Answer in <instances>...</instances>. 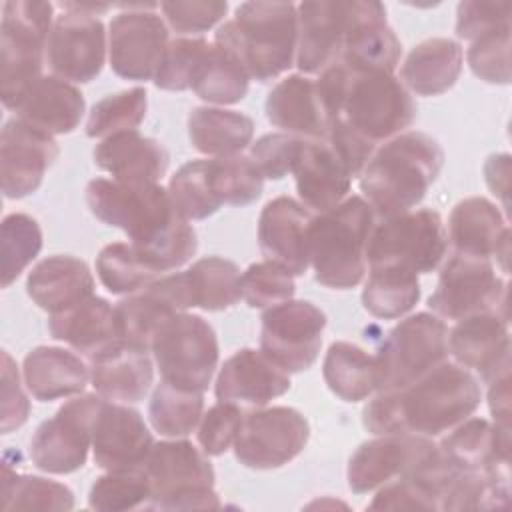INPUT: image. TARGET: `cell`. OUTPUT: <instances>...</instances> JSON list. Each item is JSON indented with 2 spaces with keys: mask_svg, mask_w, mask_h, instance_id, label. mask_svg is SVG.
Returning <instances> with one entry per match:
<instances>
[{
  "mask_svg": "<svg viewBox=\"0 0 512 512\" xmlns=\"http://www.w3.org/2000/svg\"><path fill=\"white\" fill-rule=\"evenodd\" d=\"M168 194L182 218L204 220L224 204L214 188L210 160H192L182 164L168 182Z\"/></svg>",
  "mask_w": 512,
  "mask_h": 512,
  "instance_id": "obj_46",
  "label": "cell"
},
{
  "mask_svg": "<svg viewBox=\"0 0 512 512\" xmlns=\"http://www.w3.org/2000/svg\"><path fill=\"white\" fill-rule=\"evenodd\" d=\"M54 18L50 2H4L0 24V98L8 110H14L28 88L42 76Z\"/></svg>",
  "mask_w": 512,
  "mask_h": 512,
  "instance_id": "obj_6",
  "label": "cell"
},
{
  "mask_svg": "<svg viewBox=\"0 0 512 512\" xmlns=\"http://www.w3.org/2000/svg\"><path fill=\"white\" fill-rule=\"evenodd\" d=\"M448 248L442 216L432 208L408 210L374 224L368 240V266H402L416 274L438 268Z\"/></svg>",
  "mask_w": 512,
  "mask_h": 512,
  "instance_id": "obj_11",
  "label": "cell"
},
{
  "mask_svg": "<svg viewBox=\"0 0 512 512\" xmlns=\"http://www.w3.org/2000/svg\"><path fill=\"white\" fill-rule=\"evenodd\" d=\"M188 308L192 306L184 274L162 276L148 288L128 294L114 306L120 342L150 352L158 328L174 314L186 312Z\"/></svg>",
  "mask_w": 512,
  "mask_h": 512,
  "instance_id": "obj_19",
  "label": "cell"
},
{
  "mask_svg": "<svg viewBox=\"0 0 512 512\" xmlns=\"http://www.w3.org/2000/svg\"><path fill=\"white\" fill-rule=\"evenodd\" d=\"M84 196L90 212L120 228L160 274L184 266L198 250L194 226L178 214L168 188L158 182L94 178Z\"/></svg>",
  "mask_w": 512,
  "mask_h": 512,
  "instance_id": "obj_1",
  "label": "cell"
},
{
  "mask_svg": "<svg viewBox=\"0 0 512 512\" xmlns=\"http://www.w3.org/2000/svg\"><path fill=\"white\" fill-rule=\"evenodd\" d=\"M290 390V376L274 364L262 350L242 348L234 352L220 368L214 394L218 402H230L240 408H264L274 398Z\"/></svg>",
  "mask_w": 512,
  "mask_h": 512,
  "instance_id": "obj_24",
  "label": "cell"
},
{
  "mask_svg": "<svg viewBox=\"0 0 512 512\" xmlns=\"http://www.w3.org/2000/svg\"><path fill=\"white\" fill-rule=\"evenodd\" d=\"M48 330L52 338L66 342L88 360L120 344L114 306L94 294L62 312L50 314Z\"/></svg>",
  "mask_w": 512,
  "mask_h": 512,
  "instance_id": "obj_30",
  "label": "cell"
},
{
  "mask_svg": "<svg viewBox=\"0 0 512 512\" xmlns=\"http://www.w3.org/2000/svg\"><path fill=\"white\" fill-rule=\"evenodd\" d=\"M204 414L202 392L172 386L164 380L154 388L148 418L152 428L166 438H184L200 422Z\"/></svg>",
  "mask_w": 512,
  "mask_h": 512,
  "instance_id": "obj_44",
  "label": "cell"
},
{
  "mask_svg": "<svg viewBox=\"0 0 512 512\" xmlns=\"http://www.w3.org/2000/svg\"><path fill=\"white\" fill-rule=\"evenodd\" d=\"M102 400L98 392L76 396L44 420L30 440L32 464L48 474L80 470L92 448V424Z\"/></svg>",
  "mask_w": 512,
  "mask_h": 512,
  "instance_id": "obj_13",
  "label": "cell"
},
{
  "mask_svg": "<svg viewBox=\"0 0 512 512\" xmlns=\"http://www.w3.org/2000/svg\"><path fill=\"white\" fill-rule=\"evenodd\" d=\"M160 10L172 30L178 34H202L216 26L228 12L222 0H174L162 2Z\"/></svg>",
  "mask_w": 512,
  "mask_h": 512,
  "instance_id": "obj_57",
  "label": "cell"
},
{
  "mask_svg": "<svg viewBox=\"0 0 512 512\" xmlns=\"http://www.w3.org/2000/svg\"><path fill=\"white\" fill-rule=\"evenodd\" d=\"M506 294L508 284L490 258L456 252L444 264L428 308L438 318L456 322L482 312L508 314Z\"/></svg>",
  "mask_w": 512,
  "mask_h": 512,
  "instance_id": "obj_12",
  "label": "cell"
},
{
  "mask_svg": "<svg viewBox=\"0 0 512 512\" xmlns=\"http://www.w3.org/2000/svg\"><path fill=\"white\" fill-rule=\"evenodd\" d=\"M476 376L460 364L442 362L406 388L378 392L364 410L362 424L372 434H446L480 406Z\"/></svg>",
  "mask_w": 512,
  "mask_h": 512,
  "instance_id": "obj_2",
  "label": "cell"
},
{
  "mask_svg": "<svg viewBox=\"0 0 512 512\" xmlns=\"http://www.w3.org/2000/svg\"><path fill=\"white\" fill-rule=\"evenodd\" d=\"M508 0H466L456 10V36L462 40H476L492 30L510 26Z\"/></svg>",
  "mask_w": 512,
  "mask_h": 512,
  "instance_id": "obj_58",
  "label": "cell"
},
{
  "mask_svg": "<svg viewBox=\"0 0 512 512\" xmlns=\"http://www.w3.org/2000/svg\"><path fill=\"white\" fill-rule=\"evenodd\" d=\"M464 62L462 46L452 38H428L406 56L400 78L418 96H438L460 78Z\"/></svg>",
  "mask_w": 512,
  "mask_h": 512,
  "instance_id": "obj_36",
  "label": "cell"
},
{
  "mask_svg": "<svg viewBox=\"0 0 512 512\" xmlns=\"http://www.w3.org/2000/svg\"><path fill=\"white\" fill-rule=\"evenodd\" d=\"M22 378L36 400L52 402L82 394L90 378V366L66 348L36 346L24 356Z\"/></svg>",
  "mask_w": 512,
  "mask_h": 512,
  "instance_id": "obj_34",
  "label": "cell"
},
{
  "mask_svg": "<svg viewBox=\"0 0 512 512\" xmlns=\"http://www.w3.org/2000/svg\"><path fill=\"white\" fill-rule=\"evenodd\" d=\"M326 314L308 300H286L262 314L260 350L284 372L308 370L322 346Z\"/></svg>",
  "mask_w": 512,
  "mask_h": 512,
  "instance_id": "obj_16",
  "label": "cell"
},
{
  "mask_svg": "<svg viewBox=\"0 0 512 512\" xmlns=\"http://www.w3.org/2000/svg\"><path fill=\"white\" fill-rule=\"evenodd\" d=\"M448 358V326L430 312L400 320L374 354L376 392L406 388Z\"/></svg>",
  "mask_w": 512,
  "mask_h": 512,
  "instance_id": "obj_9",
  "label": "cell"
},
{
  "mask_svg": "<svg viewBox=\"0 0 512 512\" xmlns=\"http://www.w3.org/2000/svg\"><path fill=\"white\" fill-rule=\"evenodd\" d=\"M438 448L456 470L508 466V460L494 452V426L486 418H466L446 432Z\"/></svg>",
  "mask_w": 512,
  "mask_h": 512,
  "instance_id": "obj_45",
  "label": "cell"
},
{
  "mask_svg": "<svg viewBox=\"0 0 512 512\" xmlns=\"http://www.w3.org/2000/svg\"><path fill=\"white\" fill-rule=\"evenodd\" d=\"M142 470L150 486L152 510H216L220 498L214 490V468L208 454L188 440L156 442Z\"/></svg>",
  "mask_w": 512,
  "mask_h": 512,
  "instance_id": "obj_7",
  "label": "cell"
},
{
  "mask_svg": "<svg viewBox=\"0 0 512 512\" xmlns=\"http://www.w3.org/2000/svg\"><path fill=\"white\" fill-rule=\"evenodd\" d=\"M208 48L210 44L202 36H180L170 40L154 76L156 88L170 92L192 88Z\"/></svg>",
  "mask_w": 512,
  "mask_h": 512,
  "instance_id": "obj_52",
  "label": "cell"
},
{
  "mask_svg": "<svg viewBox=\"0 0 512 512\" xmlns=\"http://www.w3.org/2000/svg\"><path fill=\"white\" fill-rule=\"evenodd\" d=\"M442 166V146L426 132L406 130L374 150L358 176L360 192L376 216H396L424 200Z\"/></svg>",
  "mask_w": 512,
  "mask_h": 512,
  "instance_id": "obj_3",
  "label": "cell"
},
{
  "mask_svg": "<svg viewBox=\"0 0 512 512\" xmlns=\"http://www.w3.org/2000/svg\"><path fill=\"white\" fill-rule=\"evenodd\" d=\"M510 498L508 468L460 470L446 488L440 510L504 508Z\"/></svg>",
  "mask_w": 512,
  "mask_h": 512,
  "instance_id": "obj_42",
  "label": "cell"
},
{
  "mask_svg": "<svg viewBox=\"0 0 512 512\" xmlns=\"http://www.w3.org/2000/svg\"><path fill=\"white\" fill-rule=\"evenodd\" d=\"M308 438L310 424L302 412L290 406H270L244 414L232 448L242 466L274 470L292 462Z\"/></svg>",
  "mask_w": 512,
  "mask_h": 512,
  "instance_id": "obj_14",
  "label": "cell"
},
{
  "mask_svg": "<svg viewBox=\"0 0 512 512\" xmlns=\"http://www.w3.org/2000/svg\"><path fill=\"white\" fill-rule=\"evenodd\" d=\"M90 380L102 398L134 404L148 394L154 380V366L146 350L120 342L90 360Z\"/></svg>",
  "mask_w": 512,
  "mask_h": 512,
  "instance_id": "obj_35",
  "label": "cell"
},
{
  "mask_svg": "<svg viewBox=\"0 0 512 512\" xmlns=\"http://www.w3.org/2000/svg\"><path fill=\"white\" fill-rule=\"evenodd\" d=\"M150 352L164 382L202 394L220 358L214 328L202 316L188 312L174 314L158 328Z\"/></svg>",
  "mask_w": 512,
  "mask_h": 512,
  "instance_id": "obj_10",
  "label": "cell"
},
{
  "mask_svg": "<svg viewBox=\"0 0 512 512\" xmlns=\"http://www.w3.org/2000/svg\"><path fill=\"white\" fill-rule=\"evenodd\" d=\"M60 148L54 136L12 118L0 134V182L10 200L34 194L46 170L58 158Z\"/></svg>",
  "mask_w": 512,
  "mask_h": 512,
  "instance_id": "obj_18",
  "label": "cell"
},
{
  "mask_svg": "<svg viewBox=\"0 0 512 512\" xmlns=\"http://www.w3.org/2000/svg\"><path fill=\"white\" fill-rule=\"evenodd\" d=\"M420 296L422 288L416 272L402 266H370L362 304L372 316L394 320L408 314Z\"/></svg>",
  "mask_w": 512,
  "mask_h": 512,
  "instance_id": "obj_40",
  "label": "cell"
},
{
  "mask_svg": "<svg viewBox=\"0 0 512 512\" xmlns=\"http://www.w3.org/2000/svg\"><path fill=\"white\" fill-rule=\"evenodd\" d=\"M374 216L368 202L354 194L310 220L308 262L318 284L348 290L362 282Z\"/></svg>",
  "mask_w": 512,
  "mask_h": 512,
  "instance_id": "obj_5",
  "label": "cell"
},
{
  "mask_svg": "<svg viewBox=\"0 0 512 512\" xmlns=\"http://www.w3.org/2000/svg\"><path fill=\"white\" fill-rule=\"evenodd\" d=\"M150 486L142 468L106 470L88 494V506L100 512H124L148 506Z\"/></svg>",
  "mask_w": 512,
  "mask_h": 512,
  "instance_id": "obj_50",
  "label": "cell"
},
{
  "mask_svg": "<svg viewBox=\"0 0 512 512\" xmlns=\"http://www.w3.org/2000/svg\"><path fill=\"white\" fill-rule=\"evenodd\" d=\"M94 164L120 182H158L170 162L162 142L142 136L138 130H126L102 138L96 144Z\"/></svg>",
  "mask_w": 512,
  "mask_h": 512,
  "instance_id": "obj_31",
  "label": "cell"
},
{
  "mask_svg": "<svg viewBox=\"0 0 512 512\" xmlns=\"http://www.w3.org/2000/svg\"><path fill=\"white\" fill-rule=\"evenodd\" d=\"M322 376L332 394L344 402L366 400L376 392V364L374 354L352 342H332L324 362Z\"/></svg>",
  "mask_w": 512,
  "mask_h": 512,
  "instance_id": "obj_39",
  "label": "cell"
},
{
  "mask_svg": "<svg viewBox=\"0 0 512 512\" xmlns=\"http://www.w3.org/2000/svg\"><path fill=\"white\" fill-rule=\"evenodd\" d=\"M84 108V96L72 82L58 76H40L20 98L14 112L28 126L58 136L78 128Z\"/></svg>",
  "mask_w": 512,
  "mask_h": 512,
  "instance_id": "obj_32",
  "label": "cell"
},
{
  "mask_svg": "<svg viewBox=\"0 0 512 512\" xmlns=\"http://www.w3.org/2000/svg\"><path fill=\"white\" fill-rule=\"evenodd\" d=\"M488 404L494 416V424L510 426V418H508L510 416V372L490 382Z\"/></svg>",
  "mask_w": 512,
  "mask_h": 512,
  "instance_id": "obj_62",
  "label": "cell"
},
{
  "mask_svg": "<svg viewBox=\"0 0 512 512\" xmlns=\"http://www.w3.org/2000/svg\"><path fill=\"white\" fill-rule=\"evenodd\" d=\"M96 274L112 294H134L154 284L162 274L130 242H112L96 256Z\"/></svg>",
  "mask_w": 512,
  "mask_h": 512,
  "instance_id": "obj_43",
  "label": "cell"
},
{
  "mask_svg": "<svg viewBox=\"0 0 512 512\" xmlns=\"http://www.w3.org/2000/svg\"><path fill=\"white\" fill-rule=\"evenodd\" d=\"M352 2L312 0L296 6L298 10V48L296 64L304 76L320 74L338 62L346 34L352 24Z\"/></svg>",
  "mask_w": 512,
  "mask_h": 512,
  "instance_id": "obj_23",
  "label": "cell"
},
{
  "mask_svg": "<svg viewBox=\"0 0 512 512\" xmlns=\"http://www.w3.org/2000/svg\"><path fill=\"white\" fill-rule=\"evenodd\" d=\"M414 118L416 104L394 74L348 70L336 120L352 132L376 146L406 132Z\"/></svg>",
  "mask_w": 512,
  "mask_h": 512,
  "instance_id": "obj_8",
  "label": "cell"
},
{
  "mask_svg": "<svg viewBox=\"0 0 512 512\" xmlns=\"http://www.w3.org/2000/svg\"><path fill=\"white\" fill-rule=\"evenodd\" d=\"M436 444L416 434H378L360 444L348 460V486L366 494L414 470Z\"/></svg>",
  "mask_w": 512,
  "mask_h": 512,
  "instance_id": "obj_20",
  "label": "cell"
},
{
  "mask_svg": "<svg viewBox=\"0 0 512 512\" xmlns=\"http://www.w3.org/2000/svg\"><path fill=\"white\" fill-rule=\"evenodd\" d=\"M248 82L250 76L238 56L230 48L212 42L196 72L192 90L204 102L226 106L246 96Z\"/></svg>",
  "mask_w": 512,
  "mask_h": 512,
  "instance_id": "obj_41",
  "label": "cell"
},
{
  "mask_svg": "<svg viewBox=\"0 0 512 512\" xmlns=\"http://www.w3.org/2000/svg\"><path fill=\"white\" fill-rule=\"evenodd\" d=\"M2 508L4 510H72L74 492L60 482L16 474L4 466L2 474Z\"/></svg>",
  "mask_w": 512,
  "mask_h": 512,
  "instance_id": "obj_47",
  "label": "cell"
},
{
  "mask_svg": "<svg viewBox=\"0 0 512 512\" xmlns=\"http://www.w3.org/2000/svg\"><path fill=\"white\" fill-rule=\"evenodd\" d=\"M266 118L286 130V134L324 140L330 130V120L324 112L316 80L304 74H290L280 80L266 96Z\"/></svg>",
  "mask_w": 512,
  "mask_h": 512,
  "instance_id": "obj_29",
  "label": "cell"
},
{
  "mask_svg": "<svg viewBox=\"0 0 512 512\" xmlns=\"http://www.w3.org/2000/svg\"><path fill=\"white\" fill-rule=\"evenodd\" d=\"M472 74L488 84L510 82V26L472 40L466 52Z\"/></svg>",
  "mask_w": 512,
  "mask_h": 512,
  "instance_id": "obj_54",
  "label": "cell"
},
{
  "mask_svg": "<svg viewBox=\"0 0 512 512\" xmlns=\"http://www.w3.org/2000/svg\"><path fill=\"white\" fill-rule=\"evenodd\" d=\"M42 250V230L38 222L24 214L12 212L0 224V276L2 288H8Z\"/></svg>",
  "mask_w": 512,
  "mask_h": 512,
  "instance_id": "obj_48",
  "label": "cell"
},
{
  "mask_svg": "<svg viewBox=\"0 0 512 512\" xmlns=\"http://www.w3.org/2000/svg\"><path fill=\"white\" fill-rule=\"evenodd\" d=\"M294 276L274 262H254L242 272V298L250 308H272L292 300Z\"/></svg>",
  "mask_w": 512,
  "mask_h": 512,
  "instance_id": "obj_53",
  "label": "cell"
},
{
  "mask_svg": "<svg viewBox=\"0 0 512 512\" xmlns=\"http://www.w3.org/2000/svg\"><path fill=\"white\" fill-rule=\"evenodd\" d=\"M370 510H440L438 500L412 476L404 474L378 488Z\"/></svg>",
  "mask_w": 512,
  "mask_h": 512,
  "instance_id": "obj_59",
  "label": "cell"
},
{
  "mask_svg": "<svg viewBox=\"0 0 512 512\" xmlns=\"http://www.w3.org/2000/svg\"><path fill=\"white\" fill-rule=\"evenodd\" d=\"M106 48V28L100 18L64 10L50 30L46 64L52 76L86 84L102 72Z\"/></svg>",
  "mask_w": 512,
  "mask_h": 512,
  "instance_id": "obj_17",
  "label": "cell"
},
{
  "mask_svg": "<svg viewBox=\"0 0 512 512\" xmlns=\"http://www.w3.org/2000/svg\"><path fill=\"white\" fill-rule=\"evenodd\" d=\"M154 446L142 414L124 402L102 400L92 424L94 462L102 470L142 468Z\"/></svg>",
  "mask_w": 512,
  "mask_h": 512,
  "instance_id": "obj_21",
  "label": "cell"
},
{
  "mask_svg": "<svg viewBox=\"0 0 512 512\" xmlns=\"http://www.w3.org/2000/svg\"><path fill=\"white\" fill-rule=\"evenodd\" d=\"M242 408L230 402L210 406L198 422V444L208 456H222L236 440L242 424Z\"/></svg>",
  "mask_w": 512,
  "mask_h": 512,
  "instance_id": "obj_56",
  "label": "cell"
},
{
  "mask_svg": "<svg viewBox=\"0 0 512 512\" xmlns=\"http://www.w3.org/2000/svg\"><path fill=\"white\" fill-rule=\"evenodd\" d=\"M30 414L28 396L22 390L18 366L8 352H2V418L0 430L8 434L20 428Z\"/></svg>",
  "mask_w": 512,
  "mask_h": 512,
  "instance_id": "obj_60",
  "label": "cell"
},
{
  "mask_svg": "<svg viewBox=\"0 0 512 512\" xmlns=\"http://www.w3.org/2000/svg\"><path fill=\"white\" fill-rule=\"evenodd\" d=\"M214 42L230 48L250 80L270 82L286 72L298 48V10L292 2H242Z\"/></svg>",
  "mask_w": 512,
  "mask_h": 512,
  "instance_id": "obj_4",
  "label": "cell"
},
{
  "mask_svg": "<svg viewBox=\"0 0 512 512\" xmlns=\"http://www.w3.org/2000/svg\"><path fill=\"white\" fill-rule=\"evenodd\" d=\"M182 274L192 308L218 312L234 306L242 298L240 268L228 258H200Z\"/></svg>",
  "mask_w": 512,
  "mask_h": 512,
  "instance_id": "obj_38",
  "label": "cell"
},
{
  "mask_svg": "<svg viewBox=\"0 0 512 512\" xmlns=\"http://www.w3.org/2000/svg\"><path fill=\"white\" fill-rule=\"evenodd\" d=\"M324 140L332 146V150L344 162V166L348 168L352 178H358L362 174L364 166L368 164V160L372 158V154L376 150L374 144H370L368 140H364L362 136L352 132L340 120L332 122L330 130H328V136Z\"/></svg>",
  "mask_w": 512,
  "mask_h": 512,
  "instance_id": "obj_61",
  "label": "cell"
},
{
  "mask_svg": "<svg viewBox=\"0 0 512 512\" xmlns=\"http://www.w3.org/2000/svg\"><path fill=\"white\" fill-rule=\"evenodd\" d=\"M400 56L402 44L386 22L384 4L376 0H354L352 24L338 62L352 72L394 74Z\"/></svg>",
  "mask_w": 512,
  "mask_h": 512,
  "instance_id": "obj_25",
  "label": "cell"
},
{
  "mask_svg": "<svg viewBox=\"0 0 512 512\" xmlns=\"http://www.w3.org/2000/svg\"><path fill=\"white\" fill-rule=\"evenodd\" d=\"M128 8L108 24V58L116 76L134 82L154 80L168 46V26L156 4H120Z\"/></svg>",
  "mask_w": 512,
  "mask_h": 512,
  "instance_id": "obj_15",
  "label": "cell"
},
{
  "mask_svg": "<svg viewBox=\"0 0 512 512\" xmlns=\"http://www.w3.org/2000/svg\"><path fill=\"white\" fill-rule=\"evenodd\" d=\"M448 240L460 254L492 258L508 272L510 228L504 214L484 196L460 200L448 218Z\"/></svg>",
  "mask_w": 512,
  "mask_h": 512,
  "instance_id": "obj_27",
  "label": "cell"
},
{
  "mask_svg": "<svg viewBox=\"0 0 512 512\" xmlns=\"http://www.w3.org/2000/svg\"><path fill=\"white\" fill-rule=\"evenodd\" d=\"M304 140L306 138H298L286 132L264 134L250 146L248 158L254 162L262 178L282 180L292 172Z\"/></svg>",
  "mask_w": 512,
  "mask_h": 512,
  "instance_id": "obj_55",
  "label": "cell"
},
{
  "mask_svg": "<svg viewBox=\"0 0 512 512\" xmlns=\"http://www.w3.org/2000/svg\"><path fill=\"white\" fill-rule=\"evenodd\" d=\"M192 146L208 156L240 154L254 136V120L236 110L198 106L188 116Z\"/></svg>",
  "mask_w": 512,
  "mask_h": 512,
  "instance_id": "obj_37",
  "label": "cell"
},
{
  "mask_svg": "<svg viewBox=\"0 0 512 512\" xmlns=\"http://www.w3.org/2000/svg\"><path fill=\"white\" fill-rule=\"evenodd\" d=\"M510 174V156L508 154H492L486 164H484V178L488 188L502 196L504 204H506V194H508V178Z\"/></svg>",
  "mask_w": 512,
  "mask_h": 512,
  "instance_id": "obj_63",
  "label": "cell"
},
{
  "mask_svg": "<svg viewBox=\"0 0 512 512\" xmlns=\"http://www.w3.org/2000/svg\"><path fill=\"white\" fill-rule=\"evenodd\" d=\"M214 188L224 204L246 206L260 198L264 190V178L248 156L234 154L212 158Z\"/></svg>",
  "mask_w": 512,
  "mask_h": 512,
  "instance_id": "obj_51",
  "label": "cell"
},
{
  "mask_svg": "<svg viewBox=\"0 0 512 512\" xmlns=\"http://www.w3.org/2000/svg\"><path fill=\"white\" fill-rule=\"evenodd\" d=\"M308 208L290 198L278 196L266 202L258 218V246L268 262L288 270L292 276H302L308 262Z\"/></svg>",
  "mask_w": 512,
  "mask_h": 512,
  "instance_id": "obj_26",
  "label": "cell"
},
{
  "mask_svg": "<svg viewBox=\"0 0 512 512\" xmlns=\"http://www.w3.org/2000/svg\"><path fill=\"white\" fill-rule=\"evenodd\" d=\"M58 6L68 12H82V14H90V16H98V14L110 10V4H94V2H60Z\"/></svg>",
  "mask_w": 512,
  "mask_h": 512,
  "instance_id": "obj_64",
  "label": "cell"
},
{
  "mask_svg": "<svg viewBox=\"0 0 512 512\" xmlns=\"http://www.w3.org/2000/svg\"><path fill=\"white\" fill-rule=\"evenodd\" d=\"M148 94L144 88H130L98 100L86 120L88 138H108L118 132L136 130L146 116Z\"/></svg>",
  "mask_w": 512,
  "mask_h": 512,
  "instance_id": "obj_49",
  "label": "cell"
},
{
  "mask_svg": "<svg viewBox=\"0 0 512 512\" xmlns=\"http://www.w3.org/2000/svg\"><path fill=\"white\" fill-rule=\"evenodd\" d=\"M292 174L302 204L318 214L348 198L354 180L326 140H304Z\"/></svg>",
  "mask_w": 512,
  "mask_h": 512,
  "instance_id": "obj_28",
  "label": "cell"
},
{
  "mask_svg": "<svg viewBox=\"0 0 512 512\" xmlns=\"http://www.w3.org/2000/svg\"><path fill=\"white\" fill-rule=\"evenodd\" d=\"M448 354L466 370H476L484 382L510 372L508 314L482 312L456 322L448 332Z\"/></svg>",
  "mask_w": 512,
  "mask_h": 512,
  "instance_id": "obj_22",
  "label": "cell"
},
{
  "mask_svg": "<svg viewBox=\"0 0 512 512\" xmlns=\"http://www.w3.org/2000/svg\"><path fill=\"white\" fill-rule=\"evenodd\" d=\"M26 292L38 308L56 314L92 296L94 276L84 260L56 254L40 260L30 270Z\"/></svg>",
  "mask_w": 512,
  "mask_h": 512,
  "instance_id": "obj_33",
  "label": "cell"
}]
</instances>
